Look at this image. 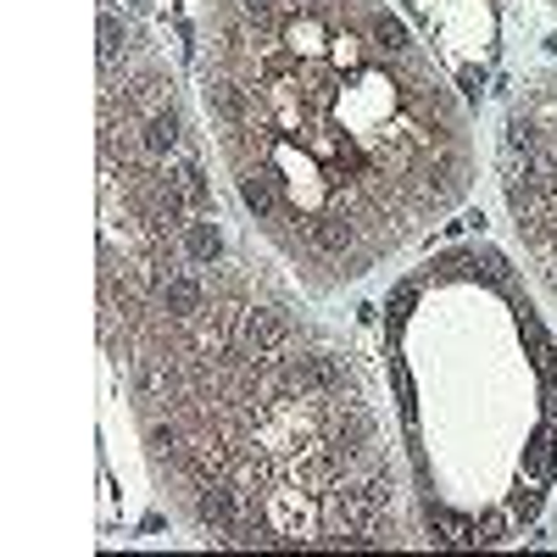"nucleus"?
<instances>
[{"label": "nucleus", "instance_id": "f257e3e1", "mask_svg": "<svg viewBox=\"0 0 557 557\" xmlns=\"http://www.w3.org/2000/svg\"><path fill=\"white\" fill-rule=\"evenodd\" d=\"M96 323L168 513L207 546H407L351 346L223 218L207 128L134 0L96 7Z\"/></svg>", "mask_w": 557, "mask_h": 557}, {"label": "nucleus", "instance_id": "f03ea898", "mask_svg": "<svg viewBox=\"0 0 557 557\" xmlns=\"http://www.w3.org/2000/svg\"><path fill=\"white\" fill-rule=\"evenodd\" d=\"M196 89L228 196L307 296L391 268L474 190V117L391 0H201Z\"/></svg>", "mask_w": 557, "mask_h": 557}, {"label": "nucleus", "instance_id": "7ed1b4c3", "mask_svg": "<svg viewBox=\"0 0 557 557\" xmlns=\"http://www.w3.org/2000/svg\"><path fill=\"white\" fill-rule=\"evenodd\" d=\"M385 385L418 541H524L557 496V330L513 257L451 246L385 296Z\"/></svg>", "mask_w": 557, "mask_h": 557}, {"label": "nucleus", "instance_id": "20e7f679", "mask_svg": "<svg viewBox=\"0 0 557 557\" xmlns=\"http://www.w3.org/2000/svg\"><path fill=\"white\" fill-rule=\"evenodd\" d=\"M496 184L530 273L557 301V73H530L502 112Z\"/></svg>", "mask_w": 557, "mask_h": 557}, {"label": "nucleus", "instance_id": "39448f33", "mask_svg": "<svg viewBox=\"0 0 557 557\" xmlns=\"http://www.w3.org/2000/svg\"><path fill=\"white\" fill-rule=\"evenodd\" d=\"M552 12H557V0H552Z\"/></svg>", "mask_w": 557, "mask_h": 557}]
</instances>
